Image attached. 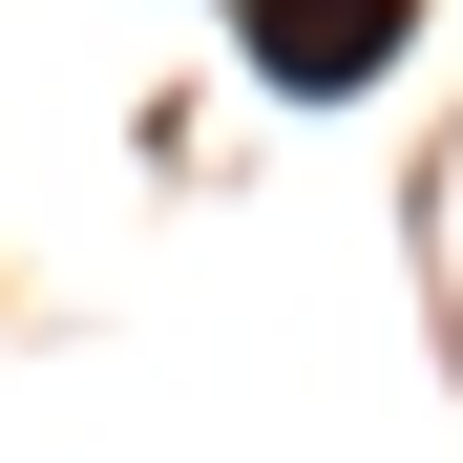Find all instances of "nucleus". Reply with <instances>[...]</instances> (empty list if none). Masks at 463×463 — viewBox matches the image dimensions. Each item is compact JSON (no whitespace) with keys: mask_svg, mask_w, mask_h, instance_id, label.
<instances>
[{"mask_svg":"<svg viewBox=\"0 0 463 463\" xmlns=\"http://www.w3.org/2000/svg\"><path fill=\"white\" fill-rule=\"evenodd\" d=\"M401 22H421V0H253V85L337 106V85H379V63H401Z\"/></svg>","mask_w":463,"mask_h":463,"instance_id":"nucleus-1","label":"nucleus"}]
</instances>
